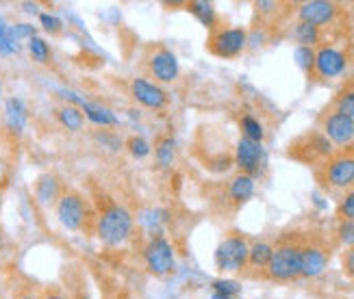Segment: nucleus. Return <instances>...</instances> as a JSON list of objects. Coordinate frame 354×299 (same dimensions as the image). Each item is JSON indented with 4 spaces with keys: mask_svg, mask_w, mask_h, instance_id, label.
<instances>
[{
    "mask_svg": "<svg viewBox=\"0 0 354 299\" xmlns=\"http://www.w3.org/2000/svg\"><path fill=\"white\" fill-rule=\"evenodd\" d=\"M252 195H254V180H252V176L237 174L233 180H230V184H228V197L233 200V202L243 204V202H248Z\"/></svg>",
    "mask_w": 354,
    "mask_h": 299,
    "instance_id": "a211bd4d",
    "label": "nucleus"
},
{
    "mask_svg": "<svg viewBox=\"0 0 354 299\" xmlns=\"http://www.w3.org/2000/svg\"><path fill=\"white\" fill-rule=\"evenodd\" d=\"M337 237L348 247H354V222H342L337 228Z\"/></svg>",
    "mask_w": 354,
    "mask_h": 299,
    "instance_id": "473e14b6",
    "label": "nucleus"
},
{
    "mask_svg": "<svg viewBox=\"0 0 354 299\" xmlns=\"http://www.w3.org/2000/svg\"><path fill=\"white\" fill-rule=\"evenodd\" d=\"M335 13H337V5L328 3V0H311V3H304L298 11L300 22L313 24L317 28L330 24L335 20Z\"/></svg>",
    "mask_w": 354,
    "mask_h": 299,
    "instance_id": "f8f14e48",
    "label": "nucleus"
},
{
    "mask_svg": "<svg viewBox=\"0 0 354 299\" xmlns=\"http://www.w3.org/2000/svg\"><path fill=\"white\" fill-rule=\"evenodd\" d=\"M296 63L300 66V70L304 72H311L315 68V52L313 48H306V46H300L296 50Z\"/></svg>",
    "mask_w": 354,
    "mask_h": 299,
    "instance_id": "cd10ccee",
    "label": "nucleus"
},
{
    "mask_svg": "<svg viewBox=\"0 0 354 299\" xmlns=\"http://www.w3.org/2000/svg\"><path fill=\"white\" fill-rule=\"evenodd\" d=\"M248 44V35H245L243 28H220L215 30L209 39V50L215 57L222 59H233L241 55V50Z\"/></svg>",
    "mask_w": 354,
    "mask_h": 299,
    "instance_id": "0eeeda50",
    "label": "nucleus"
},
{
    "mask_svg": "<svg viewBox=\"0 0 354 299\" xmlns=\"http://www.w3.org/2000/svg\"><path fill=\"white\" fill-rule=\"evenodd\" d=\"M28 52H30V57H33L37 63H46V61L50 59V46H48V41H46V39L35 35V37L28 39Z\"/></svg>",
    "mask_w": 354,
    "mask_h": 299,
    "instance_id": "b1692460",
    "label": "nucleus"
},
{
    "mask_svg": "<svg viewBox=\"0 0 354 299\" xmlns=\"http://www.w3.org/2000/svg\"><path fill=\"white\" fill-rule=\"evenodd\" d=\"M37 299H72L68 293H64L59 287H46L39 291Z\"/></svg>",
    "mask_w": 354,
    "mask_h": 299,
    "instance_id": "c9c22d12",
    "label": "nucleus"
},
{
    "mask_svg": "<svg viewBox=\"0 0 354 299\" xmlns=\"http://www.w3.org/2000/svg\"><path fill=\"white\" fill-rule=\"evenodd\" d=\"M0 239H3V228H0Z\"/></svg>",
    "mask_w": 354,
    "mask_h": 299,
    "instance_id": "37998d69",
    "label": "nucleus"
},
{
    "mask_svg": "<svg viewBox=\"0 0 354 299\" xmlns=\"http://www.w3.org/2000/svg\"><path fill=\"white\" fill-rule=\"evenodd\" d=\"M261 161H263V148H261V144L241 137L237 144V167L241 169V174L252 176L261 167Z\"/></svg>",
    "mask_w": 354,
    "mask_h": 299,
    "instance_id": "4468645a",
    "label": "nucleus"
},
{
    "mask_svg": "<svg viewBox=\"0 0 354 299\" xmlns=\"http://www.w3.org/2000/svg\"><path fill=\"white\" fill-rule=\"evenodd\" d=\"M81 111H83L85 119H89L91 124H96V126H115L118 124L115 113L111 111V108H106L104 104H100V102L85 100L81 104Z\"/></svg>",
    "mask_w": 354,
    "mask_h": 299,
    "instance_id": "f3484780",
    "label": "nucleus"
},
{
    "mask_svg": "<svg viewBox=\"0 0 354 299\" xmlns=\"http://www.w3.org/2000/svg\"><path fill=\"white\" fill-rule=\"evenodd\" d=\"M26 122H28V113H26V104L20 98H7L5 100V124L7 128L15 135H22L26 128Z\"/></svg>",
    "mask_w": 354,
    "mask_h": 299,
    "instance_id": "2eb2a0df",
    "label": "nucleus"
},
{
    "mask_svg": "<svg viewBox=\"0 0 354 299\" xmlns=\"http://www.w3.org/2000/svg\"><path fill=\"white\" fill-rule=\"evenodd\" d=\"M324 135L335 146H348L354 139V119L342 113H328L324 117Z\"/></svg>",
    "mask_w": 354,
    "mask_h": 299,
    "instance_id": "9d476101",
    "label": "nucleus"
},
{
    "mask_svg": "<svg viewBox=\"0 0 354 299\" xmlns=\"http://www.w3.org/2000/svg\"><path fill=\"white\" fill-rule=\"evenodd\" d=\"M74 299H91V297L83 291V293H76V295H74Z\"/></svg>",
    "mask_w": 354,
    "mask_h": 299,
    "instance_id": "58836bf2",
    "label": "nucleus"
},
{
    "mask_svg": "<svg viewBox=\"0 0 354 299\" xmlns=\"http://www.w3.org/2000/svg\"><path fill=\"white\" fill-rule=\"evenodd\" d=\"M174 150H176V146H174V139H161L159 141V146H157V163L161 165V167H167L172 161H174Z\"/></svg>",
    "mask_w": 354,
    "mask_h": 299,
    "instance_id": "393cba45",
    "label": "nucleus"
},
{
    "mask_svg": "<svg viewBox=\"0 0 354 299\" xmlns=\"http://www.w3.org/2000/svg\"><path fill=\"white\" fill-rule=\"evenodd\" d=\"M342 267H344V273L354 280V247H348L342 256Z\"/></svg>",
    "mask_w": 354,
    "mask_h": 299,
    "instance_id": "f704fd0d",
    "label": "nucleus"
},
{
    "mask_svg": "<svg viewBox=\"0 0 354 299\" xmlns=\"http://www.w3.org/2000/svg\"><path fill=\"white\" fill-rule=\"evenodd\" d=\"M11 37L15 39V44H18V39L22 37H35V28L28 26V24H11Z\"/></svg>",
    "mask_w": 354,
    "mask_h": 299,
    "instance_id": "72a5a7b5",
    "label": "nucleus"
},
{
    "mask_svg": "<svg viewBox=\"0 0 354 299\" xmlns=\"http://www.w3.org/2000/svg\"><path fill=\"white\" fill-rule=\"evenodd\" d=\"M144 262H146V269L157 276V278H165L174 271L176 267V258H174V249L172 243L167 241L165 237H155L150 239L148 245L144 247Z\"/></svg>",
    "mask_w": 354,
    "mask_h": 299,
    "instance_id": "20e7f679",
    "label": "nucleus"
},
{
    "mask_svg": "<svg viewBox=\"0 0 354 299\" xmlns=\"http://www.w3.org/2000/svg\"><path fill=\"white\" fill-rule=\"evenodd\" d=\"M18 44L11 37V26L0 18V55H13Z\"/></svg>",
    "mask_w": 354,
    "mask_h": 299,
    "instance_id": "bb28decb",
    "label": "nucleus"
},
{
    "mask_svg": "<svg viewBox=\"0 0 354 299\" xmlns=\"http://www.w3.org/2000/svg\"><path fill=\"white\" fill-rule=\"evenodd\" d=\"M57 119H59L61 126H64V128H68L72 133L83 131V126H85V115L81 111V106H76V104L59 106L57 108Z\"/></svg>",
    "mask_w": 354,
    "mask_h": 299,
    "instance_id": "6ab92c4d",
    "label": "nucleus"
},
{
    "mask_svg": "<svg viewBox=\"0 0 354 299\" xmlns=\"http://www.w3.org/2000/svg\"><path fill=\"white\" fill-rule=\"evenodd\" d=\"M124 299H137V297H124Z\"/></svg>",
    "mask_w": 354,
    "mask_h": 299,
    "instance_id": "c03bdc74",
    "label": "nucleus"
},
{
    "mask_svg": "<svg viewBox=\"0 0 354 299\" xmlns=\"http://www.w3.org/2000/svg\"><path fill=\"white\" fill-rule=\"evenodd\" d=\"M335 111L354 119V87H348V89L337 93V98H335Z\"/></svg>",
    "mask_w": 354,
    "mask_h": 299,
    "instance_id": "4be33fe9",
    "label": "nucleus"
},
{
    "mask_svg": "<svg viewBox=\"0 0 354 299\" xmlns=\"http://www.w3.org/2000/svg\"><path fill=\"white\" fill-rule=\"evenodd\" d=\"M148 70L152 78L159 83H174L178 78V59L172 50L167 48H157L148 59Z\"/></svg>",
    "mask_w": 354,
    "mask_h": 299,
    "instance_id": "1a4fd4ad",
    "label": "nucleus"
},
{
    "mask_svg": "<svg viewBox=\"0 0 354 299\" xmlns=\"http://www.w3.org/2000/svg\"><path fill=\"white\" fill-rule=\"evenodd\" d=\"M55 209H57L59 224L64 228H68L70 232L87 230L89 224L96 222V217H94V213H91L87 200L79 191H74V189H66V191H61Z\"/></svg>",
    "mask_w": 354,
    "mask_h": 299,
    "instance_id": "f03ea898",
    "label": "nucleus"
},
{
    "mask_svg": "<svg viewBox=\"0 0 354 299\" xmlns=\"http://www.w3.org/2000/svg\"><path fill=\"white\" fill-rule=\"evenodd\" d=\"M0 98H3V83H0Z\"/></svg>",
    "mask_w": 354,
    "mask_h": 299,
    "instance_id": "79ce46f5",
    "label": "nucleus"
},
{
    "mask_svg": "<svg viewBox=\"0 0 354 299\" xmlns=\"http://www.w3.org/2000/svg\"><path fill=\"white\" fill-rule=\"evenodd\" d=\"M322 178L333 189H350L354 186V150H344L330 154L324 161Z\"/></svg>",
    "mask_w": 354,
    "mask_h": 299,
    "instance_id": "39448f33",
    "label": "nucleus"
},
{
    "mask_svg": "<svg viewBox=\"0 0 354 299\" xmlns=\"http://www.w3.org/2000/svg\"><path fill=\"white\" fill-rule=\"evenodd\" d=\"M131 93L133 98L140 102L142 106L150 108V111H161V108L167 106V102H170V98H167V93L157 85L148 81V78H135V81L131 83Z\"/></svg>",
    "mask_w": 354,
    "mask_h": 299,
    "instance_id": "6e6552de",
    "label": "nucleus"
},
{
    "mask_svg": "<svg viewBox=\"0 0 354 299\" xmlns=\"http://www.w3.org/2000/svg\"><path fill=\"white\" fill-rule=\"evenodd\" d=\"M0 206H3V182H0Z\"/></svg>",
    "mask_w": 354,
    "mask_h": 299,
    "instance_id": "a19ab883",
    "label": "nucleus"
},
{
    "mask_svg": "<svg viewBox=\"0 0 354 299\" xmlns=\"http://www.w3.org/2000/svg\"><path fill=\"white\" fill-rule=\"evenodd\" d=\"M241 128H243V137L245 139L257 141V144H261V141H263V128H261V124L252 115H245L241 119Z\"/></svg>",
    "mask_w": 354,
    "mask_h": 299,
    "instance_id": "a878e982",
    "label": "nucleus"
},
{
    "mask_svg": "<svg viewBox=\"0 0 354 299\" xmlns=\"http://www.w3.org/2000/svg\"><path fill=\"white\" fill-rule=\"evenodd\" d=\"M39 22H41V28L46 30V33H61V28H64V22H61L57 15L53 13H39Z\"/></svg>",
    "mask_w": 354,
    "mask_h": 299,
    "instance_id": "7c9ffc66",
    "label": "nucleus"
},
{
    "mask_svg": "<svg viewBox=\"0 0 354 299\" xmlns=\"http://www.w3.org/2000/svg\"><path fill=\"white\" fill-rule=\"evenodd\" d=\"M302 271V243H281L274 247V254L270 264L266 267V273L270 280H294Z\"/></svg>",
    "mask_w": 354,
    "mask_h": 299,
    "instance_id": "7ed1b4c3",
    "label": "nucleus"
},
{
    "mask_svg": "<svg viewBox=\"0 0 354 299\" xmlns=\"http://www.w3.org/2000/svg\"><path fill=\"white\" fill-rule=\"evenodd\" d=\"M133 232V215L120 206V204H109L96 217V234L106 247H118L124 243Z\"/></svg>",
    "mask_w": 354,
    "mask_h": 299,
    "instance_id": "f257e3e1",
    "label": "nucleus"
},
{
    "mask_svg": "<svg viewBox=\"0 0 354 299\" xmlns=\"http://www.w3.org/2000/svg\"><path fill=\"white\" fill-rule=\"evenodd\" d=\"M296 39L300 41V46H306V48H311L313 44L319 41V28L313 26V24L300 22L296 26Z\"/></svg>",
    "mask_w": 354,
    "mask_h": 299,
    "instance_id": "5701e85b",
    "label": "nucleus"
},
{
    "mask_svg": "<svg viewBox=\"0 0 354 299\" xmlns=\"http://www.w3.org/2000/svg\"><path fill=\"white\" fill-rule=\"evenodd\" d=\"M189 11L196 15V20L203 26H207V28L215 26V9L211 3H200V0L198 3H189Z\"/></svg>",
    "mask_w": 354,
    "mask_h": 299,
    "instance_id": "412c9836",
    "label": "nucleus"
},
{
    "mask_svg": "<svg viewBox=\"0 0 354 299\" xmlns=\"http://www.w3.org/2000/svg\"><path fill=\"white\" fill-rule=\"evenodd\" d=\"M248 241L239 234H230L215 249V264H218L220 271H239L241 267L248 264Z\"/></svg>",
    "mask_w": 354,
    "mask_h": 299,
    "instance_id": "423d86ee",
    "label": "nucleus"
},
{
    "mask_svg": "<svg viewBox=\"0 0 354 299\" xmlns=\"http://www.w3.org/2000/svg\"><path fill=\"white\" fill-rule=\"evenodd\" d=\"M339 217L344 219V222H354V186L350 189V191L346 193V197L342 200L339 204Z\"/></svg>",
    "mask_w": 354,
    "mask_h": 299,
    "instance_id": "c756f323",
    "label": "nucleus"
},
{
    "mask_svg": "<svg viewBox=\"0 0 354 299\" xmlns=\"http://www.w3.org/2000/svg\"><path fill=\"white\" fill-rule=\"evenodd\" d=\"M211 299H235V297H224V295H218V293H213Z\"/></svg>",
    "mask_w": 354,
    "mask_h": 299,
    "instance_id": "ea45409f",
    "label": "nucleus"
},
{
    "mask_svg": "<svg viewBox=\"0 0 354 299\" xmlns=\"http://www.w3.org/2000/svg\"><path fill=\"white\" fill-rule=\"evenodd\" d=\"M274 254V247L266 241H259L250 247V254H248V264L257 267V269H266L272 260Z\"/></svg>",
    "mask_w": 354,
    "mask_h": 299,
    "instance_id": "aec40b11",
    "label": "nucleus"
},
{
    "mask_svg": "<svg viewBox=\"0 0 354 299\" xmlns=\"http://www.w3.org/2000/svg\"><path fill=\"white\" fill-rule=\"evenodd\" d=\"M328 249L319 243H302V271L304 278H315L326 269Z\"/></svg>",
    "mask_w": 354,
    "mask_h": 299,
    "instance_id": "ddd939ff",
    "label": "nucleus"
},
{
    "mask_svg": "<svg viewBox=\"0 0 354 299\" xmlns=\"http://www.w3.org/2000/svg\"><path fill=\"white\" fill-rule=\"evenodd\" d=\"M15 299H37V295L30 293V291H20L18 295H15Z\"/></svg>",
    "mask_w": 354,
    "mask_h": 299,
    "instance_id": "4c0bfd02",
    "label": "nucleus"
},
{
    "mask_svg": "<svg viewBox=\"0 0 354 299\" xmlns=\"http://www.w3.org/2000/svg\"><path fill=\"white\" fill-rule=\"evenodd\" d=\"M348 59L342 50L333 48V46H322V48L315 52V70L319 76L324 78H335L342 76L346 72Z\"/></svg>",
    "mask_w": 354,
    "mask_h": 299,
    "instance_id": "9b49d317",
    "label": "nucleus"
},
{
    "mask_svg": "<svg viewBox=\"0 0 354 299\" xmlns=\"http://www.w3.org/2000/svg\"><path fill=\"white\" fill-rule=\"evenodd\" d=\"M213 289H215V293L218 295H224V297H235L237 293H239V284L237 282H233V280H215L213 282Z\"/></svg>",
    "mask_w": 354,
    "mask_h": 299,
    "instance_id": "2f4dec72",
    "label": "nucleus"
},
{
    "mask_svg": "<svg viewBox=\"0 0 354 299\" xmlns=\"http://www.w3.org/2000/svg\"><path fill=\"white\" fill-rule=\"evenodd\" d=\"M127 146H129V152L133 156H137V159H146V156L150 154V144L144 137H131L127 141Z\"/></svg>",
    "mask_w": 354,
    "mask_h": 299,
    "instance_id": "c85d7f7f",
    "label": "nucleus"
},
{
    "mask_svg": "<svg viewBox=\"0 0 354 299\" xmlns=\"http://www.w3.org/2000/svg\"><path fill=\"white\" fill-rule=\"evenodd\" d=\"M61 195V182L59 178H55L53 174H44L37 178L35 182V197L44 206H50V204H57Z\"/></svg>",
    "mask_w": 354,
    "mask_h": 299,
    "instance_id": "dca6fc26",
    "label": "nucleus"
},
{
    "mask_svg": "<svg viewBox=\"0 0 354 299\" xmlns=\"http://www.w3.org/2000/svg\"><path fill=\"white\" fill-rule=\"evenodd\" d=\"M98 139L102 141V144H104L106 148H111V150H120V148H122L120 139H118L115 135H111V133H100Z\"/></svg>",
    "mask_w": 354,
    "mask_h": 299,
    "instance_id": "e433bc0d",
    "label": "nucleus"
}]
</instances>
